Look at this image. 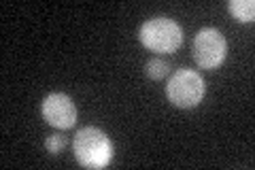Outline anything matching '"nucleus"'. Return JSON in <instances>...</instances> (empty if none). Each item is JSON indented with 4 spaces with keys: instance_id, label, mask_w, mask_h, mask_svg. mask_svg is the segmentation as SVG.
Returning a JSON list of instances; mask_svg holds the SVG:
<instances>
[{
    "instance_id": "f257e3e1",
    "label": "nucleus",
    "mask_w": 255,
    "mask_h": 170,
    "mask_svg": "<svg viewBox=\"0 0 255 170\" xmlns=\"http://www.w3.org/2000/svg\"><path fill=\"white\" fill-rule=\"evenodd\" d=\"M75 158L85 168H105L113 160V143L98 128H81L75 136Z\"/></svg>"
},
{
    "instance_id": "f03ea898",
    "label": "nucleus",
    "mask_w": 255,
    "mask_h": 170,
    "mask_svg": "<svg viewBox=\"0 0 255 170\" xmlns=\"http://www.w3.org/2000/svg\"><path fill=\"white\" fill-rule=\"evenodd\" d=\"M138 38L149 51L172 53L183 43V28L170 17H153L140 26Z\"/></svg>"
},
{
    "instance_id": "7ed1b4c3",
    "label": "nucleus",
    "mask_w": 255,
    "mask_h": 170,
    "mask_svg": "<svg viewBox=\"0 0 255 170\" xmlns=\"http://www.w3.org/2000/svg\"><path fill=\"white\" fill-rule=\"evenodd\" d=\"M166 94L174 107L194 109L200 104L204 96V79L200 77V72L183 68L170 77L168 85H166Z\"/></svg>"
},
{
    "instance_id": "20e7f679",
    "label": "nucleus",
    "mask_w": 255,
    "mask_h": 170,
    "mask_svg": "<svg viewBox=\"0 0 255 170\" xmlns=\"http://www.w3.org/2000/svg\"><path fill=\"white\" fill-rule=\"evenodd\" d=\"M226 53H228V43L221 32L215 28H202L196 34L194 45H191V55H194L196 64L206 70L217 68L226 60Z\"/></svg>"
},
{
    "instance_id": "39448f33",
    "label": "nucleus",
    "mask_w": 255,
    "mask_h": 170,
    "mask_svg": "<svg viewBox=\"0 0 255 170\" xmlns=\"http://www.w3.org/2000/svg\"><path fill=\"white\" fill-rule=\"evenodd\" d=\"M41 113H43V119L47 124L53 126V128H60V130L73 128L75 121H77L75 102L62 92H53V94L47 96L41 104Z\"/></svg>"
},
{
    "instance_id": "423d86ee",
    "label": "nucleus",
    "mask_w": 255,
    "mask_h": 170,
    "mask_svg": "<svg viewBox=\"0 0 255 170\" xmlns=\"http://www.w3.org/2000/svg\"><path fill=\"white\" fill-rule=\"evenodd\" d=\"M228 11L232 13L234 19L243 21V23H251L255 19V2L253 0H230Z\"/></svg>"
},
{
    "instance_id": "0eeeda50",
    "label": "nucleus",
    "mask_w": 255,
    "mask_h": 170,
    "mask_svg": "<svg viewBox=\"0 0 255 170\" xmlns=\"http://www.w3.org/2000/svg\"><path fill=\"white\" fill-rule=\"evenodd\" d=\"M145 70H147V75L153 79V81H159V79H164L166 75H168L170 64L166 62V60H162V58H151V60L147 62Z\"/></svg>"
},
{
    "instance_id": "6e6552de",
    "label": "nucleus",
    "mask_w": 255,
    "mask_h": 170,
    "mask_svg": "<svg viewBox=\"0 0 255 170\" xmlns=\"http://www.w3.org/2000/svg\"><path fill=\"white\" fill-rule=\"evenodd\" d=\"M66 136H62V134H51V136H47L45 139V149L49 151V153H60L64 147H66Z\"/></svg>"
}]
</instances>
